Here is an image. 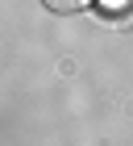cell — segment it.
<instances>
[{"mask_svg":"<svg viewBox=\"0 0 133 146\" xmlns=\"http://www.w3.org/2000/svg\"><path fill=\"white\" fill-rule=\"evenodd\" d=\"M92 0H46V9H54V13H79V9H88Z\"/></svg>","mask_w":133,"mask_h":146,"instance_id":"6da1fadb","label":"cell"},{"mask_svg":"<svg viewBox=\"0 0 133 146\" xmlns=\"http://www.w3.org/2000/svg\"><path fill=\"white\" fill-rule=\"evenodd\" d=\"M104 4H108V9H121V4H125V0H104Z\"/></svg>","mask_w":133,"mask_h":146,"instance_id":"7a4b0ae2","label":"cell"}]
</instances>
